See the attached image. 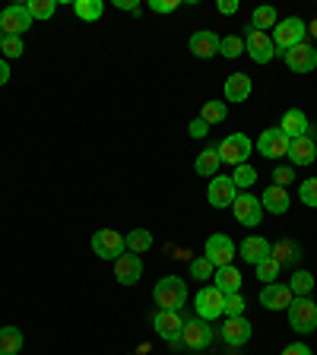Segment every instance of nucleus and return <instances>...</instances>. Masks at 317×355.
<instances>
[{
	"mask_svg": "<svg viewBox=\"0 0 317 355\" xmlns=\"http://www.w3.org/2000/svg\"><path fill=\"white\" fill-rule=\"evenodd\" d=\"M305 35H308V26H305V19H298V16H289V19H280L273 26V48L280 58H286L295 44L305 42Z\"/></svg>",
	"mask_w": 317,
	"mask_h": 355,
	"instance_id": "obj_1",
	"label": "nucleus"
},
{
	"mask_svg": "<svg viewBox=\"0 0 317 355\" xmlns=\"http://www.w3.org/2000/svg\"><path fill=\"white\" fill-rule=\"evenodd\" d=\"M153 298L162 311H181L187 302V286L181 276H162L153 288Z\"/></svg>",
	"mask_w": 317,
	"mask_h": 355,
	"instance_id": "obj_2",
	"label": "nucleus"
},
{
	"mask_svg": "<svg viewBox=\"0 0 317 355\" xmlns=\"http://www.w3.org/2000/svg\"><path fill=\"white\" fill-rule=\"evenodd\" d=\"M219 159L225 165H232V168H238V165H244L248 159H251V153H254V143H251V137L248 133H229L225 140L219 143Z\"/></svg>",
	"mask_w": 317,
	"mask_h": 355,
	"instance_id": "obj_3",
	"label": "nucleus"
},
{
	"mask_svg": "<svg viewBox=\"0 0 317 355\" xmlns=\"http://www.w3.org/2000/svg\"><path fill=\"white\" fill-rule=\"evenodd\" d=\"M289 327L295 333H314L317 330V304L311 295L292 298L289 304Z\"/></svg>",
	"mask_w": 317,
	"mask_h": 355,
	"instance_id": "obj_4",
	"label": "nucleus"
},
{
	"mask_svg": "<svg viewBox=\"0 0 317 355\" xmlns=\"http://www.w3.org/2000/svg\"><path fill=\"white\" fill-rule=\"evenodd\" d=\"M194 311H197L200 320L213 324L216 318H222V311H225V295L216 286H203L197 292V298H194Z\"/></svg>",
	"mask_w": 317,
	"mask_h": 355,
	"instance_id": "obj_5",
	"label": "nucleus"
},
{
	"mask_svg": "<svg viewBox=\"0 0 317 355\" xmlns=\"http://www.w3.org/2000/svg\"><path fill=\"white\" fill-rule=\"evenodd\" d=\"M209 343H213V327H209L207 320H200V318L185 320V333H181V343H178V346H187L191 352H203Z\"/></svg>",
	"mask_w": 317,
	"mask_h": 355,
	"instance_id": "obj_6",
	"label": "nucleus"
},
{
	"mask_svg": "<svg viewBox=\"0 0 317 355\" xmlns=\"http://www.w3.org/2000/svg\"><path fill=\"white\" fill-rule=\"evenodd\" d=\"M153 327L155 333H159V340L171 343V346H178L181 343V333H185V318L178 314V311H155V318H153Z\"/></svg>",
	"mask_w": 317,
	"mask_h": 355,
	"instance_id": "obj_7",
	"label": "nucleus"
},
{
	"mask_svg": "<svg viewBox=\"0 0 317 355\" xmlns=\"http://www.w3.org/2000/svg\"><path fill=\"white\" fill-rule=\"evenodd\" d=\"M244 54H251L254 64H270V60L276 58L273 38L266 35V32L248 29V32H244Z\"/></svg>",
	"mask_w": 317,
	"mask_h": 355,
	"instance_id": "obj_8",
	"label": "nucleus"
},
{
	"mask_svg": "<svg viewBox=\"0 0 317 355\" xmlns=\"http://www.w3.org/2000/svg\"><path fill=\"white\" fill-rule=\"evenodd\" d=\"M92 251L102 260H118L124 254V235L118 229H98L92 235Z\"/></svg>",
	"mask_w": 317,
	"mask_h": 355,
	"instance_id": "obj_9",
	"label": "nucleus"
},
{
	"mask_svg": "<svg viewBox=\"0 0 317 355\" xmlns=\"http://www.w3.org/2000/svg\"><path fill=\"white\" fill-rule=\"evenodd\" d=\"M232 209H235V219L241 222L244 229H257L260 219H264V207H260V200L251 197V193H238Z\"/></svg>",
	"mask_w": 317,
	"mask_h": 355,
	"instance_id": "obj_10",
	"label": "nucleus"
},
{
	"mask_svg": "<svg viewBox=\"0 0 317 355\" xmlns=\"http://www.w3.org/2000/svg\"><path fill=\"white\" fill-rule=\"evenodd\" d=\"M203 257L219 270V266H229L235 260V244H232L229 235H209L207 238V254Z\"/></svg>",
	"mask_w": 317,
	"mask_h": 355,
	"instance_id": "obj_11",
	"label": "nucleus"
},
{
	"mask_svg": "<svg viewBox=\"0 0 317 355\" xmlns=\"http://www.w3.org/2000/svg\"><path fill=\"white\" fill-rule=\"evenodd\" d=\"M235 197H238V187H235V181H232V178H219V175H216L213 181H209L207 200H209V207H213V209L232 207V203H235Z\"/></svg>",
	"mask_w": 317,
	"mask_h": 355,
	"instance_id": "obj_12",
	"label": "nucleus"
},
{
	"mask_svg": "<svg viewBox=\"0 0 317 355\" xmlns=\"http://www.w3.org/2000/svg\"><path fill=\"white\" fill-rule=\"evenodd\" d=\"M29 29H32V16H29V10H26V3H22V7H7L0 13V32H3V35L22 38V32H29Z\"/></svg>",
	"mask_w": 317,
	"mask_h": 355,
	"instance_id": "obj_13",
	"label": "nucleus"
},
{
	"mask_svg": "<svg viewBox=\"0 0 317 355\" xmlns=\"http://www.w3.org/2000/svg\"><path fill=\"white\" fill-rule=\"evenodd\" d=\"M143 276V260L140 254H130L124 251L118 260H114V279L121 282V286H137Z\"/></svg>",
	"mask_w": 317,
	"mask_h": 355,
	"instance_id": "obj_14",
	"label": "nucleus"
},
{
	"mask_svg": "<svg viewBox=\"0 0 317 355\" xmlns=\"http://www.w3.org/2000/svg\"><path fill=\"white\" fill-rule=\"evenodd\" d=\"M286 67L292 73H311V70H317V48L308 42L295 44V48L286 54Z\"/></svg>",
	"mask_w": 317,
	"mask_h": 355,
	"instance_id": "obj_15",
	"label": "nucleus"
},
{
	"mask_svg": "<svg viewBox=\"0 0 317 355\" xmlns=\"http://www.w3.org/2000/svg\"><path fill=\"white\" fill-rule=\"evenodd\" d=\"M289 137L280 130V127H270V130L260 133V140H257V149L260 155H266V159H282V155H289Z\"/></svg>",
	"mask_w": 317,
	"mask_h": 355,
	"instance_id": "obj_16",
	"label": "nucleus"
},
{
	"mask_svg": "<svg viewBox=\"0 0 317 355\" xmlns=\"http://www.w3.org/2000/svg\"><path fill=\"white\" fill-rule=\"evenodd\" d=\"M219 44H222V38L216 35L213 29H200V32H194V35H191L187 48H191L194 58L209 60V58H216V54H219Z\"/></svg>",
	"mask_w": 317,
	"mask_h": 355,
	"instance_id": "obj_17",
	"label": "nucleus"
},
{
	"mask_svg": "<svg viewBox=\"0 0 317 355\" xmlns=\"http://www.w3.org/2000/svg\"><path fill=\"white\" fill-rule=\"evenodd\" d=\"M292 288L282 286V282H270V286L260 288V304H264L266 311H289V304H292Z\"/></svg>",
	"mask_w": 317,
	"mask_h": 355,
	"instance_id": "obj_18",
	"label": "nucleus"
},
{
	"mask_svg": "<svg viewBox=\"0 0 317 355\" xmlns=\"http://www.w3.org/2000/svg\"><path fill=\"white\" fill-rule=\"evenodd\" d=\"M280 130L286 133L289 140H298V137H308L311 133V121H308V114H305L302 108H289L286 114H282V121H280Z\"/></svg>",
	"mask_w": 317,
	"mask_h": 355,
	"instance_id": "obj_19",
	"label": "nucleus"
},
{
	"mask_svg": "<svg viewBox=\"0 0 317 355\" xmlns=\"http://www.w3.org/2000/svg\"><path fill=\"white\" fill-rule=\"evenodd\" d=\"M251 330H254L251 320H244V318H229V320H225V327H222L219 333H222V340L229 343L232 349H241L244 343L251 340Z\"/></svg>",
	"mask_w": 317,
	"mask_h": 355,
	"instance_id": "obj_20",
	"label": "nucleus"
},
{
	"mask_svg": "<svg viewBox=\"0 0 317 355\" xmlns=\"http://www.w3.org/2000/svg\"><path fill=\"white\" fill-rule=\"evenodd\" d=\"M289 191L280 184H270L264 193H260V207H264V213H273V216H282L289 209Z\"/></svg>",
	"mask_w": 317,
	"mask_h": 355,
	"instance_id": "obj_21",
	"label": "nucleus"
},
{
	"mask_svg": "<svg viewBox=\"0 0 317 355\" xmlns=\"http://www.w3.org/2000/svg\"><path fill=\"white\" fill-rule=\"evenodd\" d=\"M270 248H273V244L266 241V238H260V235H248V238L241 241V248H238V254H241V260H248V263L257 266L264 257H270Z\"/></svg>",
	"mask_w": 317,
	"mask_h": 355,
	"instance_id": "obj_22",
	"label": "nucleus"
},
{
	"mask_svg": "<svg viewBox=\"0 0 317 355\" xmlns=\"http://www.w3.org/2000/svg\"><path fill=\"white\" fill-rule=\"evenodd\" d=\"M216 282H213V286L216 288H219V292H222V295H235V292H241V270H238V266H219V270H216Z\"/></svg>",
	"mask_w": 317,
	"mask_h": 355,
	"instance_id": "obj_23",
	"label": "nucleus"
},
{
	"mask_svg": "<svg viewBox=\"0 0 317 355\" xmlns=\"http://www.w3.org/2000/svg\"><path fill=\"white\" fill-rule=\"evenodd\" d=\"M317 159V149H314V140L308 137H298V140L289 143V162L292 165H311Z\"/></svg>",
	"mask_w": 317,
	"mask_h": 355,
	"instance_id": "obj_24",
	"label": "nucleus"
},
{
	"mask_svg": "<svg viewBox=\"0 0 317 355\" xmlns=\"http://www.w3.org/2000/svg\"><path fill=\"white\" fill-rule=\"evenodd\" d=\"M251 76L248 73H232L229 80H225V86H222V92H225V102H244V98L251 96Z\"/></svg>",
	"mask_w": 317,
	"mask_h": 355,
	"instance_id": "obj_25",
	"label": "nucleus"
},
{
	"mask_svg": "<svg viewBox=\"0 0 317 355\" xmlns=\"http://www.w3.org/2000/svg\"><path fill=\"white\" fill-rule=\"evenodd\" d=\"M219 165H222V159H219V149H216V146L197 153V159H194V171H197L200 178H216Z\"/></svg>",
	"mask_w": 317,
	"mask_h": 355,
	"instance_id": "obj_26",
	"label": "nucleus"
},
{
	"mask_svg": "<svg viewBox=\"0 0 317 355\" xmlns=\"http://www.w3.org/2000/svg\"><path fill=\"white\" fill-rule=\"evenodd\" d=\"M153 248V232H146V229H130L124 235V251H130V254H143V251H149Z\"/></svg>",
	"mask_w": 317,
	"mask_h": 355,
	"instance_id": "obj_27",
	"label": "nucleus"
},
{
	"mask_svg": "<svg viewBox=\"0 0 317 355\" xmlns=\"http://www.w3.org/2000/svg\"><path fill=\"white\" fill-rule=\"evenodd\" d=\"M22 330L19 327H0V355H16L22 349Z\"/></svg>",
	"mask_w": 317,
	"mask_h": 355,
	"instance_id": "obj_28",
	"label": "nucleus"
},
{
	"mask_svg": "<svg viewBox=\"0 0 317 355\" xmlns=\"http://www.w3.org/2000/svg\"><path fill=\"white\" fill-rule=\"evenodd\" d=\"M270 257H273L276 263H298V260H302V248H298L295 241H280L270 248Z\"/></svg>",
	"mask_w": 317,
	"mask_h": 355,
	"instance_id": "obj_29",
	"label": "nucleus"
},
{
	"mask_svg": "<svg viewBox=\"0 0 317 355\" xmlns=\"http://www.w3.org/2000/svg\"><path fill=\"white\" fill-rule=\"evenodd\" d=\"M74 13L80 16L83 22H96V19H102L105 3H102V0H76V3H74Z\"/></svg>",
	"mask_w": 317,
	"mask_h": 355,
	"instance_id": "obj_30",
	"label": "nucleus"
},
{
	"mask_svg": "<svg viewBox=\"0 0 317 355\" xmlns=\"http://www.w3.org/2000/svg\"><path fill=\"white\" fill-rule=\"evenodd\" d=\"M276 22H280V13H276L273 7H257V10L251 13V29H257V32L273 29Z\"/></svg>",
	"mask_w": 317,
	"mask_h": 355,
	"instance_id": "obj_31",
	"label": "nucleus"
},
{
	"mask_svg": "<svg viewBox=\"0 0 317 355\" xmlns=\"http://www.w3.org/2000/svg\"><path fill=\"white\" fill-rule=\"evenodd\" d=\"M289 288H292V295L302 298V295H311V288H314V276L308 270H298L292 279H289Z\"/></svg>",
	"mask_w": 317,
	"mask_h": 355,
	"instance_id": "obj_32",
	"label": "nucleus"
},
{
	"mask_svg": "<svg viewBox=\"0 0 317 355\" xmlns=\"http://www.w3.org/2000/svg\"><path fill=\"white\" fill-rule=\"evenodd\" d=\"M26 10H29L32 22H35V19H51L54 10H58V3H54V0H29V3H26Z\"/></svg>",
	"mask_w": 317,
	"mask_h": 355,
	"instance_id": "obj_33",
	"label": "nucleus"
},
{
	"mask_svg": "<svg viewBox=\"0 0 317 355\" xmlns=\"http://www.w3.org/2000/svg\"><path fill=\"white\" fill-rule=\"evenodd\" d=\"M254 270H257V279H264L266 286H270V282H276V279H280V270H282V263H276L273 257H264L257 266H254Z\"/></svg>",
	"mask_w": 317,
	"mask_h": 355,
	"instance_id": "obj_34",
	"label": "nucleus"
},
{
	"mask_svg": "<svg viewBox=\"0 0 317 355\" xmlns=\"http://www.w3.org/2000/svg\"><path fill=\"white\" fill-rule=\"evenodd\" d=\"M200 118L207 121V124H219V121L229 118V108H225V102H207L203 111H200Z\"/></svg>",
	"mask_w": 317,
	"mask_h": 355,
	"instance_id": "obj_35",
	"label": "nucleus"
},
{
	"mask_svg": "<svg viewBox=\"0 0 317 355\" xmlns=\"http://www.w3.org/2000/svg\"><path fill=\"white\" fill-rule=\"evenodd\" d=\"M0 51H3V60H16L26 54V44H22L19 35H7L3 42H0Z\"/></svg>",
	"mask_w": 317,
	"mask_h": 355,
	"instance_id": "obj_36",
	"label": "nucleus"
},
{
	"mask_svg": "<svg viewBox=\"0 0 317 355\" xmlns=\"http://www.w3.org/2000/svg\"><path fill=\"white\" fill-rule=\"evenodd\" d=\"M229 178H232V181H235V187H251L254 181H257V168H254V165H248V162H244V165H238V168L232 171Z\"/></svg>",
	"mask_w": 317,
	"mask_h": 355,
	"instance_id": "obj_37",
	"label": "nucleus"
},
{
	"mask_svg": "<svg viewBox=\"0 0 317 355\" xmlns=\"http://www.w3.org/2000/svg\"><path fill=\"white\" fill-rule=\"evenodd\" d=\"M298 200H302L305 207L317 209V178H308V181H302V187H298Z\"/></svg>",
	"mask_w": 317,
	"mask_h": 355,
	"instance_id": "obj_38",
	"label": "nucleus"
},
{
	"mask_svg": "<svg viewBox=\"0 0 317 355\" xmlns=\"http://www.w3.org/2000/svg\"><path fill=\"white\" fill-rule=\"evenodd\" d=\"M216 273V266L209 263L207 257H197V260H191V279H200V282H207L209 276Z\"/></svg>",
	"mask_w": 317,
	"mask_h": 355,
	"instance_id": "obj_39",
	"label": "nucleus"
},
{
	"mask_svg": "<svg viewBox=\"0 0 317 355\" xmlns=\"http://www.w3.org/2000/svg\"><path fill=\"white\" fill-rule=\"evenodd\" d=\"M219 54H225V58H241V54H244V38H238V35L222 38Z\"/></svg>",
	"mask_w": 317,
	"mask_h": 355,
	"instance_id": "obj_40",
	"label": "nucleus"
},
{
	"mask_svg": "<svg viewBox=\"0 0 317 355\" xmlns=\"http://www.w3.org/2000/svg\"><path fill=\"white\" fill-rule=\"evenodd\" d=\"M225 318H244V298L241 292H235V295H225V311H222Z\"/></svg>",
	"mask_w": 317,
	"mask_h": 355,
	"instance_id": "obj_41",
	"label": "nucleus"
},
{
	"mask_svg": "<svg viewBox=\"0 0 317 355\" xmlns=\"http://www.w3.org/2000/svg\"><path fill=\"white\" fill-rule=\"evenodd\" d=\"M149 10L159 13V16H169V13L178 10V0H149Z\"/></svg>",
	"mask_w": 317,
	"mask_h": 355,
	"instance_id": "obj_42",
	"label": "nucleus"
},
{
	"mask_svg": "<svg viewBox=\"0 0 317 355\" xmlns=\"http://www.w3.org/2000/svg\"><path fill=\"white\" fill-rule=\"evenodd\" d=\"M207 133H209V124H207V121H203V118L191 121V137H194V140H203Z\"/></svg>",
	"mask_w": 317,
	"mask_h": 355,
	"instance_id": "obj_43",
	"label": "nucleus"
},
{
	"mask_svg": "<svg viewBox=\"0 0 317 355\" xmlns=\"http://www.w3.org/2000/svg\"><path fill=\"white\" fill-rule=\"evenodd\" d=\"M292 178H295V171H292V168H286V165H282V168H276V171H273V184L286 187L289 181H292Z\"/></svg>",
	"mask_w": 317,
	"mask_h": 355,
	"instance_id": "obj_44",
	"label": "nucleus"
},
{
	"mask_svg": "<svg viewBox=\"0 0 317 355\" xmlns=\"http://www.w3.org/2000/svg\"><path fill=\"white\" fill-rule=\"evenodd\" d=\"M282 355H314V352H311L305 343H289V346L282 349Z\"/></svg>",
	"mask_w": 317,
	"mask_h": 355,
	"instance_id": "obj_45",
	"label": "nucleus"
},
{
	"mask_svg": "<svg viewBox=\"0 0 317 355\" xmlns=\"http://www.w3.org/2000/svg\"><path fill=\"white\" fill-rule=\"evenodd\" d=\"M219 13H222V16L238 13V0H219Z\"/></svg>",
	"mask_w": 317,
	"mask_h": 355,
	"instance_id": "obj_46",
	"label": "nucleus"
},
{
	"mask_svg": "<svg viewBox=\"0 0 317 355\" xmlns=\"http://www.w3.org/2000/svg\"><path fill=\"white\" fill-rule=\"evenodd\" d=\"M114 7H118V10H130V13H140V3H137V0H114Z\"/></svg>",
	"mask_w": 317,
	"mask_h": 355,
	"instance_id": "obj_47",
	"label": "nucleus"
},
{
	"mask_svg": "<svg viewBox=\"0 0 317 355\" xmlns=\"http://www.w3.org/2000/svg\"><path fill=\"white\" fill-rule=\"evenodd\" d=\"M10 76H13V73H10V60H3V58H0V86H7V83H10Z\"/></svg>",
	"mask_w": 317,
	"mask_h": 355,
	"instance_id": "obj_48",
	"label": "nucleus"
},
{
	"mask_svg": "<svg viewBox=\"0 0 317 355\" xmlns=\"http://www.w3.org/2000/svg\"><path fill=\"white\" fill-rule=\"evenodd\" d=\"M3 38H7V35H3V32H0V42H3Z\"/></svg>",
	"mask_w": 317,
	"mask_h": 355,
	"instance_id": "obj_49",
	"label": "nucleus"
}]
</instances>
